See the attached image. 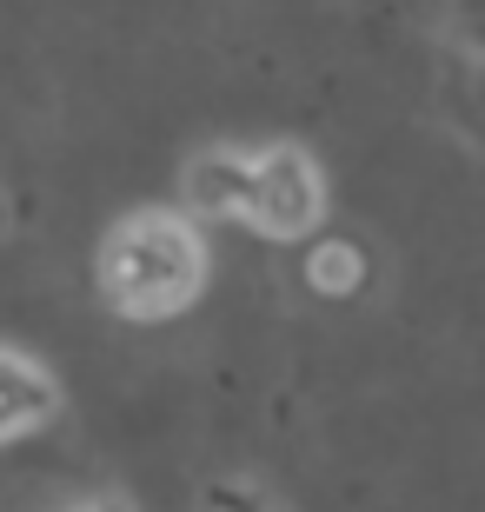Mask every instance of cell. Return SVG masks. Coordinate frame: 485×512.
<instances>
[{"label": "cell", "instance_id": "obj_1", "mask_svg": "<svg viewBox=\"0 0 485 512\" xmlns=\"http://www.w3.org/2000/svg\"><path fill=\"white\" fill-rule=\"evenodd\" d=\"M206 247L180 213H127L100 247V293L127 320H173L200 300Z\"/></svg>", "mask_w": 485, "mask_h": 512}, {"label": "cell", "instance_id": "obj_2", "mask_svg": "<svg viewBox=\"0 0 485 512\" xmlns=\"http://www.w3.org/2000/svg\"><path fill=\"white\" fill-rule=\"evenodd\" d=\"M326 213V173L306 147L246 153V227L266 240H306Z\"/></svg>", "mask_w": 485, "mask_h": 512}, {"label": "cell", "instance_id": "obj_3", "mask_svg": "<svg viewBox=\"0 0 485 512\" xmlns=\"http://www.w3.org/2000/svg\"><path fill=\"white\" fill-rule=\"evenodd\" d=\"M54 406H60V386L27 353L0 346V439H20V433H34V426H47Z\"/></svg>", "mask_w": 485, "mask_h": 512}, {"label": "cell", "instance_id": "obj_4", "mask_svg": "<svg viewBox=\"0 0 485 512\" xmlns=\"http://www.w3.org/2000/svg\"><path fill=\"white\" fill-rule=\"evenodd\" d=\"M187 207L206 213V220H246V153L220 147V153H200L180 180Z\"/></svg>", "mask_w": 485, "mask_h": 512}, {"label": "cell", "instance_id": "obj_5", "mask_svg": "<svg viewBox=\"0 0 485 512\" xmlns=\"http://www.w3.org/2000/svg\"><path fill=\"white\" fill-rule=\"evenodd\" d=\"M306 280H313L326 300H339V293H353V286L366 280V260H359L353 240H319V247L306 253Z\"/></svg>", "mask_w": 485, "mask_h": 512}, {"label": "cell", "instance_id": "obj_6", "mask_svg": "<svg viewBox=\"0 0 485 512\" xmlns=\"http://www.w3.org/2000/svg\"><path fill=\"white\" fill-rule=\"evenodd\" d=\"M67 512H133L127 499H80V506H67Z\"/></svg>", "mask_w": 485, "mask_h": 512}, {"label": "cell", "instance_id": "obj_7", "mask_svg": "<svg viewBox=\"0 0 485 512\" xmlns=\"http://www.w3.org/2000/svg\"><path fill=\"white\" fill-rule=\"evenodd\" d=\"M0 233H7V200H0Z\"/></svg>", "mask_w": 485, "mask_h": 512}]
</instances>
